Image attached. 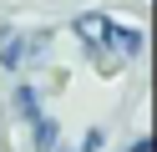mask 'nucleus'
I'll return each mask as SVG.
<instances>
[{
	"label": "nucleus",
	"instance_id": "obj_1",
	"mask_svg": "<svg viewBox=\"0 0 157 152\" xmlns=\"http://www.w3.org/2000/svg\"><path fill=\"white\" fill-rule=\"evenodd\" d=\"M112 20H106V15H81V20H76V36H81L86 41V46H91V51H101V46H112Z\"/></svg>",
	"mask_w": 157,
	"mask_h": 152
},
{
	"label": "nucleus",
	"instance_id": "obj_2",
	"mask_svg": "<svg viewBox=\"0 0 157 152\" xmlns=\"http://www.w3.org/2000/svg\"><path fill=\"white\" fill-rule=\"evenodd\" d=\"M36 142H41V147L51 152V147H56V122H46V117L36 122Z\"/></svg>",
	"mask_w": 157,
	"mask_h": 152
},
{
	"label": "nucleus",
	"instance_id": "obj_3",
	"mask_svg": "<svg viewBox=\"0 0 157 152\" xmlns=\"http://www.w3.org/2000/svg\"><path fill=\"white\" fill-rule=\"evenodd\" d=\"M0 56H5V66H15V61H21V41L5 36V41H0Z\"/></svg>",
	"mask_w": 157,
	"mask_h": 152
},
{
	"label": "nucleus",
	"instance_id": "obj_4",
	"mask_svg": "<svg viewBox=\"0 0 157 152\" xmlns=\"http://www.w3.org/2000/svg\"><path fill=\"white\" fill-rule=\"evenodd\" d=\"M96 142H101V132H91V137H86V147H81V152H96Z\"/></svg>",
	"mask_w": 157,
	"mask_h": 152
}]
</instances>
